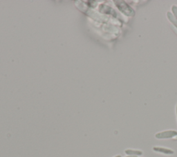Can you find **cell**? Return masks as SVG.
Wrapping results in <instances>:
<instances>
[{
  "label": "cell",
  "instance_id": "1",
  "mask_svg": "<svg viewBox=\"0 0 177 157\" xmlns=\"http://www.w3.org/2000/svg\"><path fill=\"white\" fill-rule=\"evenodd\" d=\"M155 137L158 139H175L177 137V131L175 130H167L163 131L161 132L157 133Z\"/></svg>",
  "mask_w": 177,
  "mask_h": 157
},
{
  "label": "cell",
  "instance_id": "2",
  "mask_svg": "<svg viewBox=\"0 0 177 157\" xmlns=\"http://www.w3.org/2000/svg\"><path fill=\"white\" fill-rule=\"evenodd\" d=\"M116 3V5L119 8L120 10H121L123 13H125L126 15H134V12L130 7H129L125 4L124 2H115Z\"/></svg>",
  "mask_w": 177,
  "mask_h": 157
},
{
  "label": "cell",
  "instance_id": "3",
  "mask_svg": "<svg viewBox=\"0 0 177 157\" xmlns=\"http://www.w3.org/2000/svg\"><path fill=\"white\" fill-rule=\"evenodd\" d=\"M153 150L156 152L161 153L163 154V155H171L175 154V152H174L172 150L163 147H154Z\"/></svg>",
  "mask_w": 177,
  "mask_h": 157
},
{
  "label": "cell",
  "instance_id": "4",
  "mask_svg": "<svg viewBox=\"0 0 177 157\" xmlns=\"http://www.w3.org/2000/svg\"><path fill=\"white\" fill-rule=\"evenodd\" d=\"M126 155L128 156H141L143 155V152L140 150L128 149L125 151Z\"/></svg>",
  "mask_w": 177,
  "mask_h": 157
},
{
  "label": "cell",
  "instance_id": "5",
  "mask_svg": "<svg viewBox=\"0 0 177 157\" xmlns=\"http://www.w3.org/2000/svg\"><path fill=\"white\" fill-rule=\"evenodd\" d=\"M167 17H168V18H169L170 21L172 22V23L177 28V19H175V18H174L173 15L170 12L167 13Z\"/></svg>",
  "mask_w": 177,
  "mask_h": 157
},
{
  "label": "cell",
  "instance_id": "6",
  "mask_svg": "<svg viewBox=\"0 0 177 157\" xmlns=\"http://www.w3.org/2000/svg\"><path fill=\"white\" fill-rule=\"evenodd\" d=\"M172 10L173 14L175 15L176 19H177V6H176L174 5L173 6H172Z\"/></svg>",
  "mask_w": 177,
  "mask_h": 157
},
{
  "label": "cell",
  "instance_id": "7",
  "mask_svg": "<svg viewBox=\"0 0 177 157\" xmlns=\"http://www.w3.org/2000/svg\"><path fill=\"white\" fill-rule=\"evenodd\" d=\"M125 157H138L137 156H125Z\"/></svg>",
  "mask_w": 177,
  "mask_h": 157
},
{
  "label": "cell",
  "instance_id": "8",
  "mask_svg": "<svg viewBox=\"0 0 177 157\" xmlns=\"http://www.w3.org/2000/svg\"><path fill=\"white\" fill-rule=\"evenodd\" d=\"M176 119H177V105H176Z\"/></svg>",
  "mask_w": 177,
  "mask_h": 157
},
{
  "label": "cell",
  "instance_id": "9",
  "mask_svg": "<svg viewBox=\"0 0 177 157\" xmlns=\"http://www.w3.org/2000/svg\"><path fill=\"white\" fill-rule=\"evenodd\" d=\"M114 157H121V156H120V155H117V156H114Z\"/></svg>",
  "mask_w": 177,
  "mask_h": 157
}]
</instances>
